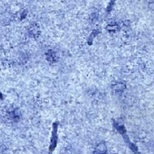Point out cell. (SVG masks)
<instances>
[{"mask_svg": "<svg viewBox=\"0 0 154 154\" xmlns=\"http://www.w3.org/2000/svg\"><path fill=\"white\" fill-rule=\"evenodd\" d=\"M57 124L54 123L53 124V131H52V138L51 140V146L49 147V150L51 152L53 151L56 147L57 144Z\"/></svg>", "mask_w": 154, "mask_h": 154, "instance_id": "obj_1", "label": "cell"}]
</instances>
